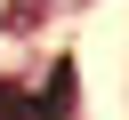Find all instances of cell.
Masks as SVG:
<instances>
[{"mask_svg": "<svg viewBox=\"0 0 129 120\" xmlns=\"http://www.w3.org/2000/svg\"><path fill=\"white\" fill-rule=\"evenodd\" d=\"M32 120H73V64H56L48 80H40V112Z\"/></svg>", "mask_w": 129, "mask_h": 120, "instance_id": "6da1fadb", "label": "cell"}, {"mask_svg": "<svg viewBox=\"0 0 129 120\" xmlns=\"http://www.w3.org/2000/svg\"><path fill=\"white\" fill-rule=\"evenodd\" d=\"M40 16H48V0H8V32H32Z\"/></svg>", "mask_w": 129, "mask_h": 120, "instance_id": "7a4b0ae2", "label": "cell"}]
</instances>
